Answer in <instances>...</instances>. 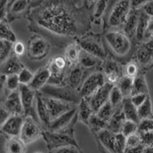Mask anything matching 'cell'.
<instances>
[{
    "label": "cell",
    "mask_w": 153,
    "mask_h": 153,
    "mask_svg": "<svg viewBox=\"0 0 153 153\" xmlns=\"http://www.w3.org/2000/svg\"><path fill=\"white\" fill-rule=\"evenodd\" d=\"M123 100V97L122 94L120 91L117 86L114 85L110 91V97H109V102L112 105V106L114 108V110L121 105Z\"/></svg>",
    "instance_id": "obj_39"
},
{
    "label": "cell",
    "mask_w": 153,
    "mask_h": 153,
    "mask_svg": "<svg viewBox=\"0 0 153 153\" xmlns=\"http://www.w3.org/2000/svg\"><path fill=\"white\" fill-rule=\"evenodd\" d=\"M87 126L91 128L93 132L97 133L100 131L106 129L107 123L100 119L95 113H94L89 119Z\"/></svg>",
    "instance_id": "obj_36"
},
{
    "label": "cell",
    "mask_w": 153,
    "mask_h": 153,
    "mask_svg": "<svg viewBox=\"0 0 153 153\" xmlns=\"http://www.w3.org/2000/svg\"><path fill=\"white\" fill-rule=\"evenodd\" d=\"M139 12H140V9H131L129 16L126 19V21L123 25V31L129 38L135 36Z\"/></svg>",
    "instance_id": "obj_24"
},
{
    "label": "cell",
    "mask_w": 153,
    "mask_h": 153,
    "mask_svg": "<svg viewBox=\"0 0 153 153\" xmlns=\"http://www.w3.org/2000/svg\"><path fill=\"white\" fill-rule=\"evenodd\" d=\"M153 131V120L152 119H145L139 120L137 124L138 133L152 132Z\"/></svg>",
    "instance_id": "obj_41"
},
{
    "label": "cell",
    "mask_w": 153,
    "mask_h": 153,
    "mask_svg": "<svg viewBox=\"0 0 153 153\" xmlns=\"http://www.w3.org/2000/svg\"><path fill=\"white\" fill-rule=\"evenodd\" d=\"M149 95H147V94H136V95L131 96L129 99H130L131 102H132V104L136 106V108L139 107L140 105L143 104L144 103V101L146 100V98L148 97Z\"/></svg>",
    "instance_id": "obj_50"
},
{
    "label": "cell",
    "mask_w": 153,
    "mask_h": 153,
    "mask_svg": "<svg viewBox=\"0 0 153 153\" xmlns=\"http://www.w3.org/2000/svg\"><path fill=\"white\" fill-rule=\"evenodd\" d=\"M137 114L139 120L145 119H152V110L150 97L146 98L144 103L137 108Z\"/></svg>",
    "instance_id": "obj_35"
},
{
    "label": "cell",
    "mask_w": 153,
    "mask_h": 153,
    "mask_svg": "<svg viewBox=\"0 0 153 153\" xmlns=\"http://www.w3.org/2000/svg\"><path fill=\"white\" fill-rule=\"evenodd\" d=\"M5 153H26V145L19 137H9L5 146Z\"/></svg>",
    "instance_id": "obj_27"
},
{
    "label": "cell",
    "mask_w": 153,
    "mask_h": 153,
    "mask_svg": "<svg viewBox=\"0 0 153 153\" xmlns=\"http://www.w3.org/2000/svg\"><path fill=\"white\" fill-rule=\"evenodd\" d=\"M10 116L11 115L8 113V111L4 108V106H0V129L2 128L3 124Z\"/></svg>",
    "instance_id": "obj_54"
},
{
    "label": "cell",
    "mask_w": 153,
    "mask_h": 153,
    "mask_svg": "<svg viewBox=\"0 0 153 153\" xmlns=\"http://www.w3.org/2000/svg\"><path fill=\"white\" fill-rule=\"evenodd\" d=\"M143 94L149 95V88L143 74L139 73L133 78L131 96ZM130 96V97H131Z\"/></svg>",
    "instance_id": "obj_30"
},
{
    "label": "cell",
    "mask_w": 153,
    "mask_h": 153,
    "mask_svg": "<svg viewBox=\"0 0 153 153\" xmlns=\"http://www.w3.org/2000/svg\"><path fill=\"white\" fill-rule=\"evenodd\" d=\"M139 68L135 61L129 62L125 67V76L133 79L139 73Z\"/></svg>",
    "instance_id": "obj_46"
},
{
    "label": "cell",
    "mask_w": 153,
    "mask_h": 153,
    "mask_svg": "<svg viewBox=\"0 0 153 153\" xmlns=\"http://www.w3.org/2000/svg\"><path fill=\"white\" fill-rule=\"evenodd\" d=\"M114 108L112 106V105L110 104V102L108 101L105 103L103 106H101L100 108L98 111L95 113L100 119H101L102 120L105 121V122L108 123L109 120H110V118L113 116V113H114Z\"/></svg>",
    "instance_id": "obj_37"
},
{
    "label": "cell",
    "mask_w": 153,
    "mask_h": 153,
    "mask_svg": "<svg viewBox=\"0 0 153 153\" xmlns=\"http://www.w3.org/2000/svg\"><path fill=\"white\" fill-rule=\"evenodd\" d=\"M80 50L97 57L101 61H105L107 52L103 47V42L96 35H86L76 42Z\"/></svg>",
    "instance_id": "obj_6"
},
{
    "label": "cell",
    "mask_w": 153,
    "mask_h": 153,
    "mask_svg": "<svg viewBox=\"0 0 153 153\" xmlns=\"http://www.w3.org/2000/svg\"><path fill=\"white\" fill-rule=\"evenodd\" d=\"M102 65H103V74L105 76V81L116 85L120 77L122 76V71L119 64L113 60L108 59L103 61Z\"/></svg>",
    "instance_id": "obj_14"
},
{
    "label": "cell",
    "mask_w": 153,
    "mask_h": 153,
    "mask_svg": "<svg viewBox=\"0 0 153 153\" xmlns=\"http://www.w3.org/2000/svg\"><path fill=\"white\" fill-rule=\"evenodd\" d=\"M126 137L123 135L122 133L115 134L114 145V153H123L126 149Z\"/></svg>",
    "instance_id": "obj_40"
},
{
    "label": "cell",
    "mask_w": 153,
    "mask_h": 153,
    "mask_svg": "<svg viewBox=\"0 0 153 153\" xmlns=\"http://www.w3.org/2000/svg\"><path fill=\"white\" fill-rule=\"evenodd\" d=\"M113 86H114L113 84L105 82V84L100 87L92 95L84 99L87 102L89 106H91L94 113H97L101 106H103L106 102L109 101L110 91Z\"/></svg>",
    "instance_id": "obj_10"
},
{
    "label": "cell",
    "mask_w": 153,
    "mask_h": 153,
    "mask_svg": "<svg viewBox=\"0 0 153 153\" xmlns=\"http://www.w3.org/2000/svg\"><path fill=\"white\" fill-rule=\"evenodd\" d=\"M42 136L47 143L49 151L65 146H72L78 147V145L74 137L73 132H62V131L60 132L43 131Z\"/></svg>",
    "instance_id": "obj_5"
},
{
    "label": "cell",
    "mask_w": 153,
    "mask_h": 153,
    "mask_svg": "<svg viewBox=\"0 0 153 153\" xmlns=\"http://www.w3.org/2000/svg\"><path fill=\"white\" fill-rule=\"evenodd\" d=\"M84 74V68L80 67L79 64L69 67L66 73L65 84L78 91Z\"/></svg>",
    "instance_id": "obj_17"
},
{
    "label": "cell",
    "mask_w": 153,
    "mask_h": 153,
    "mask_svg": "<svg viewBox=\"0 0 153 153\" xmlns=\"http://www.w3.org/2000/svg\"><path fill=\"white\" fill-rule=\"evenodd\" d=\"M42 98L47 108L51 121H52L61 114L69 111L72 108H74L72 103H67L53 98L45 97H42Z\"/></svg>",
    "instance_id": "obj_12"
},
{
    "label": "cell",
    "mask_w": 153,
    "mask_h": 153,
    "mask_svg": "<svg viewBox=\"0 0 153 153\" xmlns=\"http://www.w3.org/2000/svg\"><path fill=\"white\" fill-rule=\"evenodd\" d=\"M30 1L26 0H16L8 2L6 15V20L8 22L13 21L22 16L25 12L30 8Z\"/></svg>",
    "instance_id": "obj_16"
},
{
    "label": "cell",
    "mask_w": 153,
    "mask_h": 153,
    "mask_svg": "<svg viewBox=\"0 0 153 153\" xmlns=\"http://www.w3.org/2000/svg\"><path fill=\"white\" fill-rule=\"evenodd\" d=\"M138 133V132H137ZM141 140L142 145L145 147H152L153 144V132L138 133Z\"/></svg>",
    "instance_id": "obj_47"
},
{
    "label": "cell",
    "mask_w": 153,
    "mask_h": 153,
    "mask_svg": "<svg viewBox=\"0 0 153 153\" xmlns=\"http://www.w3.org/2000/svg\"><path fill=\"white\" fill-rule=\"evenodd\" d=\"M24 68L17 56L12 54L2 65H0V72L2 75L7 76L12 74H18Z\"/></svg>",
    "instance_id": "obj_20"
},
{
    "label": "cell",
    "mask_w": 153,
    "mask_h": 153,
    "mask_svg": "<svg viewBox=\"0 0 153 153\" xmlns=\"http://www.w3.org/2000/svg\"><path fill=\"white\" fill-rule=\"evenodd\" d=\"M76 114V108L74 107L69 111L63 113L61 116L51 121L48 130L50 132H60L65 130L67 127L71 124Z\"/></svg>",
    "instance_id": "obj_15"
},
{
    "label": "cell",
    "mask_w": 153,
    "mask_h": 153,
    "mask_svg": "<svg viewBox=\"0 0 153 153\" xmlns=\"http://www.w3.org/2000/svg\"><path fill=\"white\" fill-rule=\"evenodd\" d=\"M36 110L38 119L41 121L42 124L47 129H48L51 123V119L45 104L42 100V96L40 94L37 96L36 97Z\"/></svg>",
    "instance_id": "obj_28"
},
{
    "label": "cell",
    "mask_w": 153,
    "mask_h": 153,
    "mask_svg": "<svg viewBox=\"0 0 153 153\" xmlns=\"http://www.w3.org/2000/svg\"><path fill=\"white\" fill-rule=\"evenodd\" d=\"M125 117L121 109V105L116 108L113 116L107 123L106 129L113 134H118L121 132L123 125L125 122Z\"/></svg>",
    "instance_id": "obj_22"
},
{
    "label": "cell",
    "mask_w": 153,
    "mask_h": 153,
    "mask_svg": "<svg viewBox=\"0 0 153 153\" xmlns=\"http://www.w3.org/2000/svg\"><path fill=\"white\" fill-rule=\"evenodd\" d=\"M38 92L42 97L53 98L69 103H79L80 100L78 91L68 85L55 86L47 84Z\"/></svg>",
    "instance_id": "obj_3"
},
{
    "label": "cell",
    "mask_w": 153,
    "mask_h": 153,
    "mask_svg": "<svg viewBox=\"0 0 153 153\" xmlns=\"http://www.w3.org/2000/svg\"><path fill=\"white\" fill-rule=\"evenodd\" d=\"M152 51L153 43L152 39L148 42H143L139 46L136 52V62L139 68L143 69L150 68L152 65Z\"/></svg>",
    "instance_id": "obj_11"
},
{
    "label": "cell",
    "mask_w": 153,
    "mask_h": 153,
    "mask_svg": "<svg viewBox=\"0 0 153 153\" xmlns=\"http://www.w3.org/2000/svg\"><path fill=\"white\" fill-rule=\"evenodd\" d=\"M5 76L1 75V76H0V95H1V93H2V90H3L4 88V86H5Z\"/></svg>",
    "instance_id": "obj_56"
},
{
    "label": "cell",
    "mask_w": 153,
    "mask_h": 153,
    "mask_svg": "<svg viewBox=\"0 0 153 153\" xmlns=\"http://www.w3.org/2000/svg\"><path fill=\"white\" fill-rule=\"evenodd\" d=\"M42 1L29 8L28 28L49 43L68 46L86 36L91 28L92 12L86 1Z\"/></svg>",
    "instance_id": "obj_1"
},
{
    "label": "cell",
    "mask_w": 153,
    "mask_h": 153,
    "mask_svg": "<svg viewBox=\"0 0 153 153\" xmlns=\"http://www.w3.org/2000/svg\"><path fill=\"white\" fill-rule=\"evenodd\" d=\"M94 113L92 109L89 106L87 101L81 98L79 101L78 107H76V114H77L78 120L80 122L87 125L89 119Z\"/></svg>",
    "instance_id": "obj_31"
},
{
    "label": "cell",
    "mask_w": 153,
    "mask_h": 153,
    "mask_svg": "<svg viewBox=\"0 0 153 153\" xmlns=\"http://www.w3.org/2000/svg\"><path fill=\"white\" fill-rule=\"evenodd\" d=\"M36 153H42V152H36Z\"/></svg>",
    "instance_id": "obj_58"
},
{
    "label": "cell",
    "mask_w": 153,
    "mask_h": 153,
    "mask_svg": "<svg viewBox=\"0 0 153 153\" xmlns=\"http://www.w3.org/2000/svg\"><path fill=\"white\" fill-rule=\"evenodd\" d=\"M25 47L22 41H16L12 45V52L16 56H21L25 53Z\"/></svg>",
    "instance_id": "obj_51"
},
{
    "label": "cell",
    "mask_w": 153,
    "mask_h": 153,
    "mask_svg": "<svg viewBox=\"0 0 153 153\" xmlns=\"http://www.w3.org/2000/svg\"><path fill=\"white\" fill-rule=\"evenodd\" d=\"M121 109L126 120H129L138 124L139 119L137 114V108L134 106L129 98H123L121 103Z\"/></svg>",
    "instance_id": "obj_26"
},
{
    "label": "cell",
    "mask_w": 153,
    "mask_h": 153,
    "mask_svg": "<svg viewBox=\"0 0 153 153\" xmlns=\"http://www.w3.org/2000/svg\"><path fill=\"white\" fill-rule=\"evenodd\" d=\"M4 108L7 110L10 115L23 116L24 110L22 104L19 91H12L8 95L4 103Z\"/></svg>",
    "instance_id": "obj_18"
},
{
    "label": "cell",
    "mask_w": 153,
    "mask_h": 153,
    "mask_svg": "<svg viewBox=\"0 0 153 153\" xmlns=\"http://www.w3.org/2000/svg\"><path fill=\"white\" fill-rule=\"evenodd\" d=\"M78 64L82 68L89 69V68H96L103 64V61L98 59L97 57H94L84 51H80V56H79Z\"/></svg>",
    "instance_id": "obj_29"
},
{
    "label": "cell",
    "mask_w": 153,
    "mask_h": 153,
    "mask_svg": "<svg viewBox=\"0 0 153 153\" xmlns=\"http://www.w3.org/2000/svg\"><path fill=\"white\" fill-rule=\"evenodd\" d=\"M152 19V17H149L140 9V12L138 19L137 25H136V32H135V38L139 42H143L145 33L148 28L149 25Z\"/></svg>",
    "instance_id": "obj_25"
},
{
    "label": "cell",
    "mask_w": 153,
    "mask_h": 153,
    "mask_svg": "<svg viewBox=\"0 0 153 153\" xmlns=\"http://www.w3.org/2000/svg\"><path fill=\"white\" fill-rule=\"evenodd\" d=\"M17 75L19 84H22V85H28L33 77V74L25 68H23Z\"/></svg>",
    "instance_id": "obj_43"
},
{
    "label": "cell",
    "mask_w": 153,
    "mask_h": 153,
    "mask_svg": "<svg viewBox=\"0 0 153 153\" xmlns=\"http://www.w3.org/2000/svg\"><path fill=\"white\" fill-rule=\"evenodd\" d=\"M143 153H153V148L152 147H145Z\"/></svg>",
    "instance_id": "obj_57"
},
{
    "label": "cell",
    "mask_w": 153,
    "mask_h": 153,
    "mask_svg": "<svg viewBox=\"0 0 153 153\" xmlns=\"http://www.w3.org/2000/svg\"><path fill=\"white\" fill-rule=\"evenodd\" d=\"M80 51V49L79 48L76 42L71 44L66 47L65 57L68 62V65H70V67L78 64Z\"/></svg>",
    "instance_id": "obj_32"
},
{
    "label": "cell",
    "mask_w": 153,
    "mask_h": 153,
    "mask_svg": "<svg viewBox=\"0 0 153 153\" xmlns=\"http://www.w3.org/2000/svg\"><path fill=\"white\" fill-rule=\"evenodd\" d=\"M106 8H107L106 1H97L92 12V17L97 19H100L103 15Z\"/></svg>",
    "instance_id": "obj_44"
},
{
    "label": "cell",
    "mask_w": 153,
    "mask_h": 153,
    "mask_svg": "<svg viewBox=\"0 0 153 153\" xmlns=\"http://www.w3.org/2000/svg\"><path fill=\"white\" fill-rule=\"evenodd\" d=\"M12 42L0 40V65H2L12 54Z\"/></svg>",
    "instance_id": "obj_38"
},
{
    "label": "cell",
    "mask_w": 153,
    "mask_h": 153,
    "mask_svg": "<svg viewBox=\"0 0 153 153\" xmlns=\"http://www.w3.org/2000/svg\"><path fill=\"white\" fill-rule=\"evenodd\" d=\"M97 136L100 144L102 146V149H104L106 152L114 153L113 145H114L115 134L112 133L107 129H105L97 132Z\"/></svg>",
    "instance_id": "obj_23"
},
{
    "label": "cell",
    "mask_w": 153,
    "mask_h": 153,
    "mask_svg": "<svg viewBox=\"0 0 153 153\" xmlns=\"http://www.w3.org/2000/svg\"><path fill=\"white\" fill-rule=\"evenodd\" d=\"M132 81L133 79L124 75L120 77L117 84H116L122 94L123 98L130 97L132 88Z\"/></svg>",
    "instance_id": "obj_34"
},
{
    "label": "cell",
    "mask_w": 153,
    "mask_h": 153,
    "mask_svg": "<svg viewBox=\"0 0 153 153\" xmlns=\"http://www.w3.org/2000/svg\"><path fill=\"white\" fill-rule=\"evenodd\" d=\"M105 82V76L103 72L97 71L91 74L82 83L80 90L77 91L80 99L89 97L102 87Z\"/></svg>",
    "instance_id": "obj_9"
},
{
    "label": "cell",
    "mask_w": 153,
    "mask_h": 153,
    "mask_svg": "<svg viewBox=\"0 0 153 153\" xmlns=\"http://www.w3.org/2000/svg\"><path fill=\"white\" fill-rule=\"evenodd\" d=\"M50 49V43L45 38L38 35H35L28 42V55L30 59L42 60L48 55Z\"/></svg>",
    "instance_id": "obj_8"
},
{
    "label": "cell",
    "mask_w": 153,
    "mask_h": 153,
    "mask_svg": "<svg viewBox=\"0 0 153 153\" xmlns=\"http://www.w3.org/2000/svg\"><path fill=\"white\" fill-rule=\"evenodd\" d=\"M9 1H0V20H6L7 15V5Z\"/></svg>",
    "instance_id": "obj_52"
},
{
    "label": "cell",
    "mask_w": 153,
    "mask_h": 153,
    "mask_svg": "<svg viewBox=\"0 0 153 153\" xmlns=\"http://www.w3.org/2000/svg\"><path fill=\"white\" fill-rule=\"evenodd\" d=\"M139 145H142V143L139 134L137 132L126 137V148H133V147H136V146H139Z\"/></svg>",
    "instance_id": "obj_48"
},
{
    "label": "cell",
    "mask_w": 153,
    "mask_h": 153,
    "mask_svg": "<svg viewBox=\"0 0 153 153\" xmlns=\"http://www.w3.org/2000/svg\"><path fill=\"white\" fill-rule=\"evenodd\" d=\"M51 74L48 67L42 68L38 71L33 74L32 80L28 84V87L34 91H38L42 87L48 84Z\"/></svg>",
    "instance_id": "obj_21"
},
{
    "label": "cell",
    "mask_w": 153,
    "mask_h": 153,
    "mask_svg": "<svg viewBox=\"0 0 153 153\" xmlns=\"http://www.w3.org/2000/svg\"><path fill=\"white\" fill-rule=\"evenodd\" d=\"M141 10L149 17H152L153 16V1H147L146 4L143 5L141 8Z\"/></svg>",
    "instance_id": "obj_53"
},
{
    "label": "cell",
    "mask_w": 153,
    "mask_h": 153,
    "mask_svg": "<svg viewBox=\"0 0 153 153\" xmlns=\"http://www.w3.org/2000/svg\"><path fill=\"white\" fill-rule=\"evenodd\" d=\"M48 153H82L78 147L76 146H65L61 148L55 149L51 151H49Z\"/></svg>",
    "instance_id": "obj_49"
},
{
    "label": "cell",
    "mask_w": 153,
    "mask_h": 153,
    "mask_svg": "<svg viewBox=\"0 0 153 153\" xmlns=\"http://www.w3.org/2000/svg\"><path fill=\"white\" fill-rule=\"evenodd\" d=\"M144 148L145 146L143 145H139L133 148H126L123 153H143Z\"/></svg>",
    "instance_id": "obj_55"
},
{
    "label": "cell",
    "mask_w": 153,
    "mask_h": 153,
    "mask_svg": "<svg viewBox=\"0 0 153 153\" xmlns=\"http://www.w3.org/2000/svg\"><path fill=\"white\" fill-rule=\"evenodd\" d=\"M18 91L24 110V114L25 113L26 116L31 115L30 112L32 109L33 102L35 99V91H32L28 85H22V84L19 85Z\"/></svg>",
    "instance_id": "obj_19"
},
{
    "label": "cell",
    "mask_w": 153,
    "mask_h": 153,
    "mask_svg": "<svg viewBox=\"0 0 153 153\" xmlns=\"http://www.w3.org/2000/svg\"><path fill=\"white\" fill-rule=\"evenodd\" d=\"M131 10L130 1H117L110 8L108 15V26L112 28L123 26Z\"/></svg>",
    "instance_id": "obj_4"
},
{
    "label": "cell",
    "mask_w": 153,
    "mask_h": 153,
    "mask_svg": "<svg viewBox=\"0 0 153 153\" xmlns=\"http://www.w3.org/2000/svg\"><path fill=\"white\" fill-rule=\"evenodd\" d=\"M104 42L112 53L120 57L128 55L132 47L131 38L119 30L107 31L104 35Z\"/></svg>",
    "instance_id": "obj_2"
},
{
    "label": "cell",
    "mask_w": 153,
    "mask_h": 153,
    "mask_svg": "<svg viewBox=\"0 0 153 153\" xmlns=\"http://www.w3.org/2000/svg\"><path fill=\"white\" fill-rule=\"evenodd\" d=\"M0 40L15 43L17 41L16 35L10 28L7 20H0Z\"/></svg>",
    "instance_id": "obj_33"
},
{
    "label": "cell",
    "mask_w": 153,
    "mask_h": 153,
    "mask_svg": "<svg viewBox=\"0 0 153 153\" xmlns=\"http://www.w3.org/2000/svg\"><path fill=\"white\" fill-rule=\"evenodd\" d=\"M43 130L41 125L36 121L32 115H27L24 119L19 138L25 145L38 140L42 136Z\"/></svg>",
    "instance_id": "obj_7"
},
{
    "label": "cell",
    "mask_w": 153,
    "mask_h": 153,
    "mask_svg": "<svg viewBox=\"0 0 153 153\" xmlns=\"http://www.w3.org/2000/svg\"><path fill=\"white\" fill-rule=\"evenodd\" d=\"M136 132H137V124L132 121L125 120L120 133H122L125 137H128Z\"/></svg>",
    "instance_id": "obj_42"
},
{
    "label": "cell",
    "mask_w": 153,
    "mask_h": 153,
    "mask_svg": "<svg viewBox=\"0 0 153 153\" xmlns=\"http://www.w3.org/2000/svg\"><path fill=\"white\" fill-rule=\"evenodd\" d=\"M23 122L22 116L11 115L0 129V132L6 134L9 137H19Z\"/></svg>",
    "instance_id": "obj_13"
},
{
    "label": "cell",
    "mask_w": 153,
    "mask_h": 153,
    "mask_svg": "<svg viewBox=\"0 0 153 153\" xmlns=\"http://www.w3.org/2000/svg\"><path fill=\"white\" fill-rule=\"evenodd\" d=\"M5 87L12 91H17L19 87V78H18L17 74H12L9 75V76H5Z\"/></svg>",
    "instance_id": "obj_45"
}]
</instances>
